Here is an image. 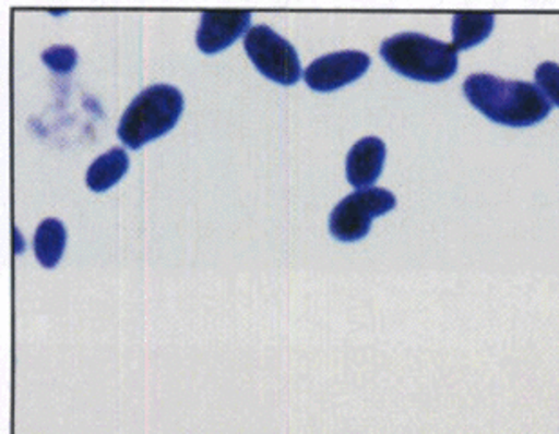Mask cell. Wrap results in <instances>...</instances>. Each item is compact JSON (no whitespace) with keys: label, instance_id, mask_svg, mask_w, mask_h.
<instances>
[{"label":"cell","instance_id":"6da1fadb","mask_svg":"<svg viewBox=\"0 0 559 434\" xmlns=\"http://www.w3.org/2000/svg\"><path fill=\"white\" fill-rule=\"evenodd\" d=\"M467 100L492 122L509 128H528L549 117L552 104L538 85L525 80L498 79L476 73L464 82Z\"/></svg>","mask_w":559,"mask_h":434},{"label":"cell","instance_id":"7a4b0ae2","mask_svg":"<svg viewBox=\"0 0 559 434\" xmlns=\"http://www.w3.org/2000/svg\"><path fill=\"white\" fill-rule=\"evenodd\" d=\"M382 59L396 73L418 82H443L459 70V55L453 46L423 33H399L380 46Z\"/></svg>","mask_w":559,"mask_h":434},{"label":"cell","instance_id":"3957f363","mask_svg":"<svg viewBox=\"0 0 559 434\" xmlns=\"http://www.w3.org/2000/svg\"><path fill=\"white\" fill-rule=\"evenodd\" d=\"M181 111L180 89L167 84L151 85L127 107L118 125V136L127 147H142L175 128Z\"/></svg>","mask_w":559,"mask_h":434},{"label":"cell","instance_id":"277c9868","mask_svg":"<svg viewBox=\"0 0 559 434\" xmlns=\"http://www.w3.org/2000/svg\"><path fill=\"white\" fill-rule=\"evenodd\" d=\"M396 207V197L385 189H357L330 214V232L338 241H359L370 232L374 217Z\"/></svg>","mask_w":559,"mask_h":434},{"label":"cell","instance_id":"5b68a950","mask_svg":"<svg viewBox=\"0 0 559 434\" xmlns=\"http://www.w3.org/2000/svg\"><path fill=\"white\" fill-rule=\"evenodd\" d=\"M245 51L264 76L280 84H296L305 74L296 48L266 24L250 27L245 35Z\"/></svg>","mask_w":559,"mask_h":434},{"label":"cell","instance_id":"8992f818","mask_svg":"<svg viewBox=\"0 0 559 434\" xmlns=\"http://www.w3.org/2000/svg\"><path fill=\"white\" fill-rule=\"evenodd\" d=\"M371 59L365 51L344 49L313 60L305 71L311 89L333 91L360 79L370 68Z\"/></svg>","mask_w":559,"mask_h":434},{"label":"cell","instance_id":"52a82bcc","mask_svg":"<svg viewBox=\"0 0 559 434\" xmlns=\"http://www.w3.org/2000/svg\"><path fill=\"white\" fill-rule=\"evenodd\" d=\"M252 13L249 10H205L201 13L195 33L198 48L205 53H217L228 48L241 33L250 29Z\"/></svg>","mask_w":559,"mask_h":434},{"label":"cell","instance_id":"ba28073f","mask_svg":"<svg viewBox=\"0 0 559 434\" xmlns=\"http://www.w3.org/2000/svg\"><path fill=\"white\" fill-rule=\"evenodd\" d=\"M385 145L377 136H366L352 147L346 158V176L352 185L366 189L379 180L384 167Z\"/></svg>","mask_w":559,"mask_h":434},{"label":"cell","instance_id":"9c48e42d","mask_svg":"<svg viewBox=\"0 0 559 434\" xmlns=\"http://www.w3.org/2000/svg\"><path fill=\"white\" fill-rule=\"evenodd\" d=\"M129 167V158L122 147H112L102 154L91 164L85 181L91 191L102 192L111 189L117 181L122 180Z\"/></svg>","mask_w":559,"mask_h":434},{"label":"cell","instance_id":"30bf717a","mask_svg":"<svg viewBox=\"0 0 559 434\" xmlns=\"http://www.w3.org/2000/svg\"><path fill=\"white\" fill-rule=\"evenodd\" d=\"M495 27L492 13H459L453 19L454 51L469 49L484 43Z\"/></svg>","mask_w":559,"mask_h":434},{"label":"cell","instance_id":"8fae6325","mask_svg":"<svg viewBox=\"0 0 559 434\" xmlns=\"http://www.w3.org/2000/svg\"><path fill=\"white\" fill-rule=\"evenodd\" d=\"M35 254L40 265L46 268H53L59 265L62 257L63 249H66V228L63 222L55 217H48L38 225L35 239H33Z\"/></svg>","mask_w":559,"mask_h":434},{"label":"cell","instance_id":"7c38bea8","mask_svg":"<svg viewBox=\"0 0 559 434\" xmlns=\"http://www.w3.org/2000/svg\"><path fill=\"white\" fill-rule=\"evenodd\" d=\"M536 85L547 96L550 104L559 107V65L556 62H544L536 68L534 73Z\"/></svg>","mask_w":559,"mask_h":434},{"label":"cell","instance_id":"4fadbf2b","mask_svg":"<svg viewBox=\"0 0 559 434\" xmlns=\"http://www.w3.org/2000/svg\"><path fill=\"white\" fill-rule=\"evenodd\" d=\"M43 60L49 70H53L55 73L66 74L76 65L79 55H76V49L71 48V46H53V48H48L44 51Z\"/></svg>","mask_w":559,"mask_h":434}]
</instances>
